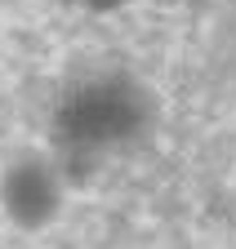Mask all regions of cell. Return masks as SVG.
<instances>
[{
    "label": "cell",
    "instance_id": "obj_3",
    "mask_svg": "<svg viewBox=\"0 0 236 249\" xmlns=\"http://www.w3.org/2000/svg\"><path fill=\"white\" fill-rule=\"evenodd\" d=\"M94 5H98V9H111V5H121V0H94Z\"/></svg>",
    "mask_w": 236,
    "mask_h": 249
},
{
    "label": "cell",
    "instance_id": "obj_2",
    "mask_svg": "<svg viewBox=\"0 0 236 249\" xmlns=\"http://www.w3.org/2000/svg\"><path fill=\"white\" fill-rule=\"evenodd\" d=\"M9 209L22 218V223H40V218L54 209V187L40 169H22L9 182Z\"/></svg>",
    "mask_w": 236,
    "mask_h": 249
},
{
    "label": "cell",
    "instance_id": "obj_1",
    "mask_svg": "<svg viewBox=\"0 0 236 249\" xmlns=\"http://www.w3.org/2000/svg\"><path fill=\"white\" fill-rule=\"evenodd\" d=\"M63 124L80 142H103V138H116L134 124V107L111 89H90V93H80V98L67 103Z\"/></svg>",
    "mask_w": 236,
    "mask_h": 249
}]
</instances>
